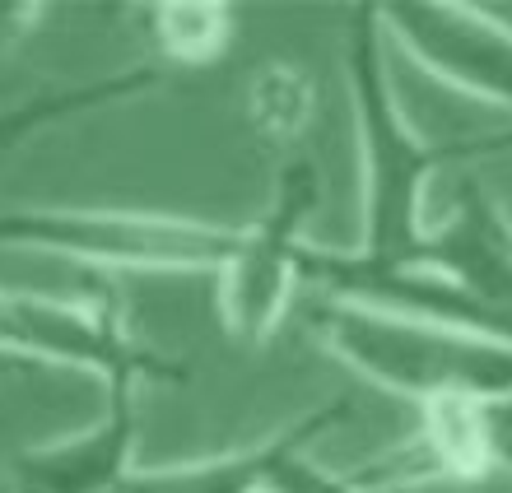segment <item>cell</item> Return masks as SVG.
I'll return each instance as SVG.
<instances>
[{
  "mask_svg": "<svg viewBox=\"0 0 512 493\" xmlns=\"http://www.w3.org/2000/svg\"><path fill=\"white\" fill-rule=\"evenodd\" d=\"M345 94L354 117V154H359V238L354 252L387 266H410L424 252L433 224L438 182L452 163L489 159L512 149V131L485 140H433L410 121L396 75L391 47L382 33L378 5H354L345 14Z\"/></svg>",
  "mask_w": 512,
  "mask_h": 493,
  "instance_id": "cell-1",
  "label": "cell"
},
{
  "mask_svg": "<svg viewBox=\"0 0 512 493\" xmlns=\"http://www.w3.org/2000/svg\"><path fill=\"white\" fill-rule=\"evenodd\" d=\"M303 321L322 354L368 387L405 400L415 414L512 396V345L489 331L326 294L312 298Z\"/></svg>",
  "mask_w": 512,
  "mask_h": 493,
  "instance_id": "cell-2",
  "label": "cell"
},
{
  "mask_svg": "<svg viewBox=\"0 0 512 493\" xmlns=\"http://www.w3.org/2000/svg\"><path fill=\"white\" fill-rule=\"evenodd\" d=\"M238 224L126 205H14L0 210V252H33L89 270L219 275Z\"/></svg>",
  "mask_w": 512,
  "mask_h": 493,
  "instance_id": "cell-3",
  "label": "cell"
},
{
  "mask_svg": "<svg viewBox=\"0 0 512 493\" xmlns=\"http://www.w3.org/2000/svg\"><path fill=\"white\" fill-rule=\"evenodd\" d=\"M0 354L24 373H84L103 391L187 382V363L145 345L117 298H66L0 284Z\"/></svg>",
  "mask_w": 512,
  "mask_h": 493,
  "instance_id": "cell-4",
  "label": "cell"
},
{
  "mask_svg": "<svg viewBox=\"0 0 512 493\" xmlns=\"http://www.w3.org/2000/svg\"><path fill=\"white\" fill-rule=\"evenodd\" d=\"M322 200V177L308 159H289L275 168L266 210L252 224H238L233 256L215 275V312L238 345H270L308 284V219Z\"/></svg>",
  "mask_w": 512,
  "mask_h": 493,
  "instance_id": "cell-5",
  "label": "cell"
},
{
  "mask_svg": "<svg viewBox=\"0 0 512 493\" xmlns=\"http://www.w3.org/2000/svg\"><path fill=\"white\" fill-rule=\"evenodd\" d=\"M391 56H405L429 80L475 98V103L512 112V24L480 5L452 0H405L378 5Z\"/></svg>",
  "mask_w": 512,
  "mask_h": 493,
  "instance_id": "cell-6",
  "label": "cell"
},
{
  "mask_svg": "<svg viewBox=\"0 0 512 493\" xmlns=\"http://www.w3.org/2000/svg\"><path fill=\"white\" fill-rule=\"evenodd\" d=\"M103 410L75 433L14 452L5 470L10 493H126L140 470V387H108Z\"/></svg>",
  "mask_w": 512,
  "mask_h": 493,
  "instance_id": "cell-7",
  "label": "cell"
},
{
  "mask_svg": "<svg viewBox=\"0 0 512 493\" xmlns=\"http://www.w3.org/2000/svg\"><path fill=\"white\" fill-rule=\"evenodd\" d=\"M354 405L345 396L322 400L275 428L266 438L238 442L229 452L191 456V461H168V466H140L126 484V493H275V475L294 452H312L326 433H336Z\"/></svg>",
  "mask_w": 512,
  "mask_h": 493,
  "instance_id": "cell-8",
  "label": "cell"
},
{
  "mask_svg": "<svg viewBox=\"0 0 512 493\" xmlns=\"http://www.w3.org/2000/svg\"><path fill=\"white\" fill-rule=\"evenodd\" d=\"M163 80H168V70L145 61V66L117 70L108 80H89V84H75V89H52V94L0 107V149L28 145L38 131H52V126L80 117V112H94V107H122V103H131V98H145V94H154Z\"/></svg>",
  "mask_w": 512,
  "mask_h": 493,
  "instance_id": "cell-9",
  "label": "cell"
},
{
  "mask_svg": "<svg viewBox=\"0 0 512 493\" xmlns=\"http://www.w3.org/2000/svg\"><path fill=\"white\" fill-rule=\"evenodd\" d=\"M145 24H149V42H154V66H163L168 75L219 66L229 56L233 38H238L233 5H215V0L149 5Z\"/></svg>",
  "mask_w": 512,
  "mask_h": 493,
  "instance_id": "cell-10",
  "label": "cell"
},
{
  "mask_svg": "<svg viewBox=\"0 0 512 493\" xmlns=\"http://www.w3.org/2000/svg\"><path fill=\"white\" fill-rule=\"evenodd\" d=\"M312 117H317V80L303 66L270 61L252 75V84H247V126H252L256 140H266L270 149H284V159H289L294 145L308 135Z\"/></svg>",
  "mask_w": 512,
  "mask_h": 493,
  "instance_id": "cell-11",
  "label": "cell"
},
{
  "mask_svg": "<svg viewBox=\"0 0 512 493\" xmlns=\"http://www.w3.org/2000/svg\"><path fill=\"white\" fill-rule=\"evenodd\" d=\"M275 493H368V489L345 470L322 466L312 452H294L275 475Z\"/></svg>",
  "mask_w": 512,
  "mask_h": 493,
  "instance_id": "cell-12",
  "label": "cell"
},
{
  "mask_svg": "<svg viewBox=\"0 0 512 493\" xmlns=\"http://www.w3.org/2000/svg\"><path fill=\"white\" fill-rule=\"evenodd\" d=\"M47 19V5H28V0H0V61H10L24 47L38 24Z\"/></svg>",
  "mask_w": 512,
  "mask_h": 493,
  "instance_id": "cell-13",
  "label": "cell"
},
{
  "mask_svg": "<svg viewBox=\"0 0 512 493\" xmlns=\"http://www.w3.org/2000/svg\"><path fill=\"white\" fill-rule=\"evenodd\" d=\"M14 373H24V368H19V363H10L5 354H0V377H14Z\"/></svg>",
  "mask_w": 512,
  "mask_h": 493,
  "instance_id": "cell-14",
  "label": "cell"
}]
</instances>
